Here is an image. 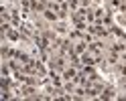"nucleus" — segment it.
<instances>
[{"label": "nucleus", "instance_id": "f257e3e1", "mask_svg": "<svg viewBox=\"0 0 126 101\" xmlns=\"http://www.w3.org/2000/svg\"><path fill=\"white\" fill-rule=\"evenodd\" d=\"M75 77H77V71H75L73 67L63 69V79H65V81H75Z\"/></svg>", "mask_w": 126, "mask_h": 101}]
</instances>
